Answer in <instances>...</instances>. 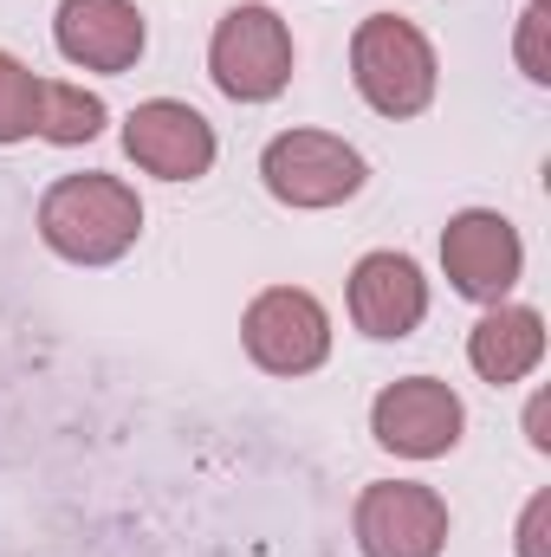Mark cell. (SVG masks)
<instances>
[{
	"label": "cell",
	"mask_w": 551,
	"mask_h": 557,
	"mask_svg": "<svg viewBox=\"0 0 551 557\" xmlns=\"http://www.w3.org/2000/svg\"><path fill=\"white\" fill-rule=\"evenodd\" d=\"M351 85L377 117H396V124L421 117L434 104V85H441L434 39L403 13L357 20V33H351Z\"/></svg>",
	"instance_id": "2"
},
{
	"label": "cell",
	"mask_w": 551,
	"mask_h": 557,
	"mask_svg": "<svg viewBox=\"0 0 551 557\" xmlns=\"http://www.w3.org/2000/svg\"><path fill=\"white\" fill-rule=\"evenodd\" d=\"M39 240L72 267H111L143 240V201L124 175L85 169L39 195Z\"/></svg>",
	"instance_id": "1"
},
{
	"label": "cell",
	"mask_w": 551,
	"mask_h": 557,
	"mask_svg": "<svg viewBox=\"0 0 551 557\" xmlns=\"http://www.w3.org/2000/svg\"><path fill=\"white\" fill-rule=\"evenodd\" d=\"M441 273L474 305H506V292L526 273V240L500 208H461L441 227Z\"/></svg>",
	"instance_id": "7"
},
{
	"label": "cell",
	"mask_w": 551,
	"mask_h": 557,
	"mask_svg": "<svg viewBox=\"0 0 551 557\" xmlns=\"http://www.w3.org/2000/svg\"><path fill=\"white\" fill-rule=\"evenodd\" d=\"M467 363L493 389L526 383L546 363V318L532 305H487V318L467 331Z\"/></svg>",
	"instance_id": "12"
},
{
	"label": "cell",
	"mask_w": 551,
	"mask_h": 557,
	"mask_svg": "<svg viewBox=\"0 0 551 557\" xmlns=\"http://www.w3.org/2000/svg\"><path fill=\"white\" fill-rule=\"evenodd\" d=\"M357 552L364 557H441L448 552V499L421 480H370L351 512Z\"/></svg>",
	"instance_id": "6"
},
{
	"label": "cell",
	"mask_w": 551,
	"mask_h": 557,
	"mask_svg": "<svg viewBox=\"0 0 551 557\" xmlns=\"http://www.w3.org/2000/svg\"><path fill=\"white\" fill-rule=\"evenodd\" d=\"M344 298H351V324L364 337H377V344L409 337L428 318V278H421V267L409 253H390V247H377V253H364L351 267V292Z\"/></svg>",
	"instance_id": "11"
},
{
	"label": "cell",
	"mask_w": 551,
	"mask_h": 557,
	"mask_svg": "<svg viewBox=\"0 0 551 557\" xmlns=\"http://www.w3.org/2000/svg\"><path fill=\"white\" fill-rule=\"evenodd\" d=\"M546 519H551V493H532L519 512V557H551L546 552Z\"/></svg>",
	"instance_id": "16"
},
{
	"label": "cell",
	"mask_w": 551,
	"mask_h": 557,
	"mask_svg": "<svg viewBox=\"0 0 551 557\" xmlns=\"http://www.w3.org/2000/svg\"><path fill=\"white\" fill-rule=\"evenodd\" d=\"M260 182L279 208L318 214V208H344L351 195H364L370 162L357 143L331 137V131H279L260 149Z\"/></svg>",
	"instance_id": "4"
},
{
	"label": "cell",
	"mask_w": 551,
	"mask_h": 557,
	"mask_svg": "<svg viewBox=\"0 0 551 557\" xmlns=\"http://www.w3.org/2000/svg\"><path fill=\"white\" fill-rule=\"evenodd\" d=\"M39 124V78L26 59L0 52V143H26Z\"/></svg>",
	"instance_id": "14"
},
{
	"label": "cell",
	"mask_w": 551,
	"mask_h": 557,
	"mask_svg": "<svg viewBox=\"0 0 551 557\" xmlns=\"http://www.w3.org/2000/svg\"><path fill=\"white\" fill-rule=\"evenodd\" d=\"M241 344L267 376H311L331 357V311L305 285H267L241 311Z\"/></svg>",
	"instance_id": "5"
},
{
	"label": "cell",
	"mask_w": 551,
	"mask_h": 557,
	"mask_svg": "<svg viewBox=\"0 0 551 557\" xmlns=\"http://www.w3.org/2000/svg\"><path fill=\"white\" fill-rule=\"evenodd\" d=\"M526 441H532L539 454H551V434H546V396H532V409H526Z\"/></svg>",
	"instance_id": "17"
},
{
	"label": "cell",
	"mask_w": 551,
	"mask_h": 557,
	"mask_svg": "<svg viewBox=\"0 0 551 557\" xmlns=\"http://www.w3.org/2000/svg\"><path fill=\"white\" fill-rule=\"evenodd\" d=\"M519 72L532 78V85H551V52H546V0H532L526 13H519Z\"/></svg>",
	"instance_id": "15"
},
{
	"label": "cell",
	"mask_w": 551,
	"mask_h": 557,
	"mask_svg": "<svg viewBox=\"0 0 551 557\" xmlns=\"http://www.w3.org/2000/svg\"><path fill=\"white\" fill-rule=\"evenodd\" d=\"M124 156L156 182H201L221 156L215 124L182 98H143L124 117Z\"/></svg>",
	"instance_id": "9"
},
{
	"label": "cell",
	"mask_w": 551,
	"mask_h": 557,
	"mask_svg": "<svg viewBox=\"0 0 551 557\" xmlns=\"http://www.w3.org/2000/svg\"><path fill=\"white\" fill-rule=\"evenodd\" d=\"M52 46L78 72H131L149 46V26L137 0H59Z\"/></svg>",
	"instance_id": "10"
},
{
	"label": "cell",
	"mask_w": 551,
	"mask_h": 557,
	"mask_svg": "<svg viewBox=\"0 0 551 557\" xmlns=\"http://www.w3.org/2000/svg\"><path fill=\"white\" fill-rule=\"evenodd\" d=\"M292 26L279 20V7L267 0H241L215 20V39H208V78L221 98L234 104H273L279 91L292 85Z\"/></svg>",
	"instance_id": "3"
},
{
	"label": "cell",
	"mask_w": 551,
	"mask_h": 557,
	"mask_svg": "<svg viewBox=\"0 0 551 557\" xmlns=\"http://www.w3.org/2000/svg\"><path fill=\"white\" fill-rule=\"evenodd\" d=\"M105 124H111V111H105L98 91H85V85H59V78H39V124H33V137L59 143V149H78V143L105 137Z\"/></svg>",
	"instance_id": "13"
},
{
	"label": "cell",
	"mask_w": 551,
	"mask_h": 557,
	"mask_svg": "<svg viewBox=\"0 0 551 557\" xmlns=\"http://www.w3.org/2000/svg\"><path fill=\"white\" fill-rule=\"evenodd\" d=\"M370 434H377V447H390L403 460H441L461 447L467 409L441 376H403L370 403Z\"/></svg>",
	"instance_id": "8"
}]
</instances>
